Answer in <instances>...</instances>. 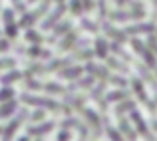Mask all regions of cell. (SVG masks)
<instances>
[{"instance_id":"cell-1","label":"cell","mask_w":157,"mask_h":141,"mask_svg":"<svg viewBox=\"0 0 157 141\" xmlns=\"http://www.w3.org/2000/svg\"><path fill=\"white\" fill-rule=\"evenodd\" d=\"M20 101L26 103V105H34V107H44V109H50L52 113H62V103L56 101L52 97H42V95H32V93H22L20 95Z\"/></svg>"},{"instance_id":"cell-2","label":"cell","mask_w":157,"mask_h":141,"mask_svg":"<svg viewBox=\"0 0 157 141\" xmlns=\"http://www.w3.org/2000/svg\"><path fill=\"white\" fill-rule=\"evenodd\" d=\"M50 6H52V0H44L38 8L26 10L22 16H20V20H18V28H24V30H26V28H32L40 18H42V14H46V12L50 10Z\"/></svg>"},{"instance_id":"cell-3","label":"cell","mask_w":157,"mask_h":141,"mask_svg":"<svg viewBox=\"0 0 157 141\" xmlns=\"http://www.w3.org/2000/svg\"><path fill=\"white\" fill-rule=\"evenodd\" d=\"M28 113H30V111H28V107H20L18 115H16V117L12 119V121L8 123V125L4 127V129H2V135H0V137H2L4 141H10V139L16 135V131H18L20 127H22V123L28 119Z\"/></svg>"},{"instance_id":"cell-4","label":"cell","mask_w":157,"mask_h":141,"mask_svg":"<svg viewBox=\"0 0 157 141\" xmlns=\"http://www.w3.org/2000/svg\"><path fill=\"white\" fill-rule=\"evenodd\" d=\"M58 123L56 121H40V123H32L30 127H28V137H44V135H48V133H52L54 131V127H56Z\"/></svg>"},{"instance_id":"cell-5","label":"cell","mask_w":157,"mask_h":141,"mask_svg":"<svg viewBox=\"0 0 157 141\" xmlns=\"http://www.w3.org/2000/svg\"><path fill=\"white\" fill-rule=\"evenodd\" d=\"M80 113L84 115L88 127H92V129H94V135H96V137H100V135H101V117L94 109H90V107H84Z\"/></svg>"},{"instance_id":"cell-6","label":"cell","mask_w":157,"mask_h":141,"mask_svg":"<svg viewBox=\"0 0 157 141\" xmlns=\"http://www.w3.org/2000/svg\"><path fill=\"white\" fill-rule=\"evenodd\" d=\"M64 12H66V2H60V4H58V6L50 12V14L44 18V22H42V30H52V28L62 20V14H64Z\"/></svg>"},{"instance_id":"cell-7","label":"cell","mask_w":157,"mask_h":141,"mask_svg":"<svg viewBox=\"0 0 157 141\" xmlns=\"http://www.w3.org/2000/svg\"><path fill=\"white\" fill-rule=\"evenodd\" d=\"M131 46H133V50H135L137 54H141V58L145 60V64L149 66V68L157 70V62H155V56H153V54H151L149 50L145 48V44H143V42H139L137 38H133V40H131Z\"/></svg>"},{"instance_id":"cell-8","label":"cell","mask_w":157,"mask_h":141,"mask_svg":"<svg viewBox=\"0 0 157 141\" xmlns=\"http://www.w3.org/2000/svg\"><path fill=\"white\" fill-rule=\"evenodd\" d=\"M84 72H86L84 66H74V64H70V66H66V68H62L60 72H58V76H60L62 80L72 82V80H78V78H82V74H84Z\"/></svg>"},{"instance_id":"cell-9","label":"cell","mask_w":157,"mask_h":141,"mask_svg":"<svg viewBox=\"0 0 157 141\" xmlns=\"http://www.w3.org/2000/svg\"><path fill=\"white\" fill-rule=\"evenodd\" d=\"M26 56L32 58V60H50L52 52L46 48H42V44H30L26 48Z\"/></svg>"},{"instance_id":"cell-10","label":"cell","mask_w":157,"mask_h":141,"mask_svg":"<svg viewBox=\"0 0 157 141\" xmlns=\"http://www.w3.org/2000/svg\"><path fill=\"white\" fill-rule=\"evenodd\" d=\"M78 30H70L68 34H64L62 36V40L58 42V52H68V50H72V48H76V42H78Z\"/></svg>"},{"instance_id":"cell-11","label":"cell","mask_w":157,"mask_h":141,"mask_svg":"<svg viewBox=\"0 0 157 141\" xmlns=\"http://www.w3.org/2000/svg\"><path fill=\"white\" fill-rule=\"evenodd\" d=\"M20 80H24V72H20V70H16V68H8L6 72L0 76V84L2 86H12L14 82H20Z\"/></svg>"},{"instance_id":"cell-12","label":"cell","mask_w":157,"mask_h":141,"mask_svg":"<svg viewBox=\"0 0 157 141\" xmlns=\"http://www.w3.org/2000/svg\"><path fill=\"white\" fill-rule=\"evenodd\" d=\"M84 68H86V72H88V74H92L94 78H100V80H104V82H107V80H109V76H111L107 68H104V66H96V64H92V62H88Z\"/></svg>"},{"instance_id":"cell-13","label":"cell","mask_w":157,"mask_h":141,"mask_svg":"<svg viewBox=\"0 0 157 141\" xmlns=\"http://www.w3.org/2000/svg\"><path fill=\"white\" fill-rule=\"evenodd\" d=\"M18 109V101H16L14 97L8 99V101H0V119H6L10 117L14 111Z\"/></svg>"},{"instance_id":"cell-14","label":"cell","mask_w":157,"mask_h":141,"mask_svg":"<svg viewBox=\"0 0 157 141\" xmlns=\"http://www.w3.org/2000/svg\"><path fill=\"white\" fill-rule=\"evenodd\" d=\"M131 86H133V92L137 93V97L141 99L143 103H147V105H149V111L153 113V111H155V103H151L149 99H147V95H145V90H143V84H141L139 80H133V82H131Z\"/></svg>"},{"instance_id":"cell-15","label":"cell","mask_w":157,"mask_h":141,"mask_svg":"<svg viewBox=\"0 0 157 141\" xmlns=\"http://www.w3.org/2000/svg\"><path fill=\"white\" fill-rule=\"evenodd\" d=\"M26 40L30 44H48V36H44L40 30H34V28H26Z\"/></svg>"},{"instance_id":"cell-16","label":"cell","mask_w":157,"mask_h":141,"mask_svg":"<svg viewBox=\"0 0 157 141\" xmlns=\"http://www.w3.org/2000/svg\"><path fill=\"white\" fill-rule=\"evenodd\" d=\"M104 32L109 36V38H113L115 42H119V44L127 40V34H125V32H121V30H117V28H113L111 24H104Z\"/></svg>"},{"instance_id":"cell-17","label":"cell","mask_w":157,"mask_h":141,"mask_svg":"<svg viewBox=\"0 0 157 141\" xmlns=\"http://www.w3.org/2000/svg\"><path fill=\"white\" fill-rule=\"evenodd\" d=\"M70 30H72V20H60V22H58L56 26L52 28V36H56V38H62V36L68 34Z\"/></svg>"},{"instance_id":"cell-18","label":"cell","mask_w":157,"mask_h":141,"mask_svg":"<svg viewBox=\"0 0 157 141\" xmlns=\"http://www.w3.org/2000/svg\"><path fill=\"white\" fill-rule=\"evenodd\" d=\"M131 121L135 123V127H137V131L141 135H145V137H151L149 135V131H147V125H145V121H143V117L137 113L135 109H131Z\"/></svg>"},{"instance_id":"cell-19","label":"cell","mask_w":157,"mask_h":141,"mask_svg":"<svg viewBox=\"0 0 157 141\" xmlns=\"http://www.w3.org/2000/svg\"><path fill=\"white\" fill-rule=\"evenodd\" d=\"M94 54H96L98 58H101V60H105L107 58V50H109V44L105 42L104 38H96V42H94Z\"/></svg>"},{"instance_id":"cell-20","label":"cell","mask_w":157,"mask_h":141,"mask_svg":"<svg viewBox=\"0 0 157 141\" xmlns=\"http://www.w3.org/2000/svg\"><path fill=\"white\" fill-rule=\"evenodd\" d=\"M24 88H26L28 92H42L44 84L36 76H28V78H24Z\"/></svg>"},{"instance_id":"cell-21","label":"cell","mask_w":157,"mask_h":141,"mask_svg":"<svg viewBox=\"0 0 157 141\" xmlns=\"http://www.w3.org/2000/svg\"><path fill=\"white\" fill-rule=\"evenodd\" d=\"M42 92H48V93H54V95H64L66 93V88L60 86L58 82H46L44 84V90Z\"/></svg>"},{"instance_id":"cell-22","label":"cell","mask_w":157,"mask_h":141,"mask_svg":"<svg viewBox=\"0 0 157 141\" xmlns=\"http://www.w3.org/2000/svg\"><path fill=\"white\" fill-rule=\"evenodd\" d=\"M111 22H127V20H133L131 18V12H123V10H113V12H107Z\"/></svg>"},{"instance_id":"cell-23","label":"cell","mask_w":157,"mask_h":141,"mask_svg":"<svg viewBox=\"0 0 157 141\" xmlns=\"http://www.w3.org/2000/svg\"><path fill=\"white\" fill-rule=\"evenodd\" d=\"M4 34H6L8 40H16V38H18V22H16V20L6 22V24H4Z\"/></svg>"},{"instance_id":"cell-24","label":"cell","mask_w":157,"mask_h":141,"mask_svg":"<svg viewBox=\"0 0 157 141\" xmlns=\"http://www.w3.org/2000/svg\"><path fill=\"white\" fill-rule=\"evenodd\" d=\"M119 117V131H121L125 137H129V139H133L135 137V131L131 129V125H129V121H127L125 117H121V115H117Z\"/></svg>"},{"instance_id":"cell-25","label":"cell","mask_w":157,"mask_h":141,"mask_svg":"<svg viewBox=\"0 0 157 141\" xmlns=\"http://www.w3.org/2000/svg\"><path fill=\"white\" fill-rule=\"evenodd\" d=\"M153 30V24H135V26L125 28V34H141V32H151Z\"/></svg>"},{"instance_id":"cell-26","label":"cell","mask_w":157,"mask_h":141,"mask_svg":"<svg viewBox=\"0 0 157 141\" xmlns=\"http://www.w3.org/2000/svg\"><path fill=\"white\" fill-rule=\"evenodd\" d=\"M80 28L88 30L90 34H98V32H100V24H98V22H94V20H90V18H82Z\"/></svg>"},{"instance_id":"cell-27","label":"cell","mask_w":157,"mask_h":141,"mask_svg":"<svg viewBox=\"0 0 157 141\" xmlns=\"http://www.w3.org/2000/svg\"><path fill=\"white\" fill-rule=\"evenodd\" d=\"M131 109H135V103L133 101H127V97H125V99H121V103H117L115 113H117V115H123L125 111H129V113H131Z\"/></svg>"},{"instance_id":"cell-28","label":"cell","mask_w":157,"mask_h":141,"mask_svg":"<svg viewBox=\"0 0 157 141\" xmlns=\"http://www.w3.org/2000/svg\"><path fill=\"white\" fill-rule=\"evenodd\" d=\"M127 97V92L125 90H115V92H109L105 95V99H107V103H113V101H121V99H125Z\"/></svg>"},{"instance_id":"cell-29","label":"cell","mask_w":157,"mask_h":141,"mask_svg":"<svg viewBox=\"0 0 157 141\" xmlns=\"http://www.w3.org/2000/svg\"><path fill=\"white\" fill-rule=\"evenodd\" d=\"M80 119H76V117H72V115H66L64 119L60 121V127H66V129H78V125H80Z\"/></svg>"},{"instance_id":"cell-30","label":"cell","mask_w":157,"mask_h":141,"mask_svg":"<svg viewBox=\"0 0 157 141\" xmlns=\"http://www.w3.org/2000/svg\"><path fill=\"white\" fill-rule=\"evenodd\" d=\"M105 60H107V68L117 70V72H121V74H127V66L121 64L119 60H115V58H105Z\"/></svg>"},{"instance_id":"cell-31","label":"cell","mask_w":157,"mask_h":141,"mask_svg":"<svg viewBox=\"0 0 157 141\" xmlns=\"http://www.w3.org/2000/svg\"><path fill=\"white\" fill-rule=\"evenodd\" d=\"M104 92H105V82L101 80L100 84H98L96 88L92 90V93H90L88 97H90V99H96V101H98V99H101V95H104Z\"/></svg>"},{"instance_id":"cell-32","label":"cell","mask_w":157,"mask_h":141,"mask_svg":"<svg viewBox=\"0 0 157 141\" xmlns=\"http://www.w3.org/2000/svg\"><path fill=\"white\" fill-rule=\"evenodd\" d=\"M44 117H46V109H44V107H38L36 111L28 113V119H30L32 123H40V121H44Z\"/></svg>"},{"instance_id":"cell-33","label":"cell","mask_w":157,"mask_h":141,"mask_svg":"<svg viewBox=\"0 0 157 141\" xmlns=\"http://www.w3.org/2000/svg\"><path fill=\"white\" fill-rule=\"evenodd\" d=\"M70 12L72 16H82L84 14V6H82V0H70Z\"/></svg>"},{"instance_id":"cell-34","label":"cell","mask_w":157,"mask_h":141,"mask_svg":"<svg viewBox=\"0 0 157 141\" xmlns=\"http://www.w3.org/2000/svg\"><path fill=\"white\" fill-rule=\"evenodd\" d=\"M14 88L12 86H2L0 88V101H8V99H12L14 97Z\"/></svg>"},{"instance_id":"cell-35","label":"cell","mask_w":157,"mask_h":141,"mask_svg":"<svg viewBox=\"0 0 157 141\" xmlns=\"http://www.w3.org/2000/svg\"><path fill=\"white\" fill-rule=\"evenodd\" d=\"M26 0H12V8H14V12H18V14H24L26 12Z\"/></svg>"},{"instance_id":"cell-36","label":"cell","mask_w":157,"mask_h":141,"mask_svg":"<svg viewBox=\"0 0 157 141\" xmlns=\"http://www.w3.org/2000/svg\"><path fill=\"white\" fill-rule=\"evenodd\" d=\"M105 133L109 135L111 139H121V137H123V133H119L117 129H113V127H111V125H107V123H105Z\"/></svg>"},{"instance_id":"cell-37","label":"cell","mask_w":157,"mask_h":141,"mask_svg":"<svg viewBox=\"0 0 157 141\" xmlns=\"http://www.w3.org/2000/svg\"><path fill=\"white\" fill-rule=\"evenodd\" d=\"M14 66H16L14 58H4V60H0V70H8V68H14Z\"/></svg>"},{"instance_id":"cell-38","label":"cell","mask_w":157,"mask_h":141,"mask_svg":"<svg viewBox=\"0 0 157 141\" xmlns=\"http://www.w3.org/2000/svg\"><path fill=\"white\" fill-rule=\"evenodd\" d=\"M107 82H111L113 86H119V88H125L127 86V80H123V78H119V76H109Z\"/></svg>"},{"instance_id":"cell-39","label":"cell","mask_w":157,"mask_h":141,"mask_svg":"<svg viewBox=\"0 0 157 141\" xmlns=\"http://www.w3.org/2000/svg\"><path fill=\"white\" fill-rule=\"evenodd\" d=\"M72 137V133H70V129H66V127H62V131L58 133V141H68Z\"/></svg>"},{"instance_id":"cell-40","label":"cell","mask_w":157,"mask_h":141,"mask_svg":"<svg viewBox=\"0 0 157 141\" xmlns=\"http://www.w3.org/2000/svg\"><path fill=\"white\" fill-rule=\"evenodd\" d=\"M82 6H84V12H92L94 6H96V2H94V0H82Z\"/></svg>"},{"instance_id":"cell-41","label":"cell","mask_w":157,"mask_h":141,"mask_svg":"<svg viewBox=\"0 0 157 141\" xmlns=\"http://www.w3.org/2000/svg\"><path fill=\"white\" fill-rule=\"evenodd\" d=\"M10 40H0V52H6V50H10Z\"/></svg>"},{"instance_id":"cell-42","label":"cell","mask_w":157,"mask_h":141,"mask_svg":"<svg viewBox=\"0 0 157 141\" xmlns=\"http://www.w3.org/2000/svg\"><path fill=\"white\" fill-rule=\"evenodd\" d=\"M147 46H149L153 52H157V38H153V36H149V40H147Z\"/></svg>"},{"instance_id":"cell-43","label":"cell","mask_w":157,"mask_h":141,"mask_svg":"<svg viewBox=\"0 0 157 141\" xmlns=\"http://www.w3.org/2000/svg\"><path fill=\"white\" fill-rule=\"evenodd\" d=\"M34 2H40V0H26V4H34Z\"/></svg>"},{"instance_id":"cell-44","label":"cell","mask_w":157,"mask_h":141,"mask_svg":"<svg viewBox=\"0 0 157 141\" xmlns=\"http://www.w3.org/2000/svg\"><path fill=\"white\" fill-rule=\"evenodd\" d=\"M52 2H56V4H60V2H66V0H52Z\"/></svg>"},{"instance_id":"cell-45","label":"cell","mask_w":157,"mask_h":141,"mask_svg":"<svg viewBox=\"0 0 157 141\" xmlns=\"http://www.w3.org/2000/svg\"><path fill=\"white\" fill-rule=\"evenodd\" d=\"M153 4H155V12H157V0H153Z\"/></svg>"}]
</instances>
